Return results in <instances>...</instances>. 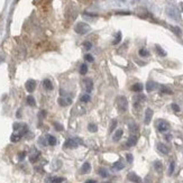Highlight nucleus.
I'll use <instances>...</instances> for the list:
<instances>
[{"mask_svg": "<svg viewBox=\"0 0 183 183\" xmlns=\"http://www.w3.org/2000/svg\"><path fill=\"white\" fill-rule=\"evenodd\" d=\"M116 103H117V108H118V110H119L120 113L127 111V109H128V101H127L126 97H124V95L118 97Z\"/></svg>", "mask_w": 183, "mask_h": 183, "instance_id": "1", "label": "nucleus"}, {"mask_svg": "<svg viewBox=\"0 0 183 183\" xmlns=\"http://www.w3.org/2000/svg\"><path fill=\"white\" fill-rule=\"evenodd\" d=\"M74 31L79 35H84L88 32H90V26L88 24H85V23H78L75 27H74Z\"/></svg>", "mask_w": 183, "mask_h": 183, "instance_id": "2", "label": "nucleus"}, {"mask_svg": "<svg viewBox=\"0 0 183 183\" xmlns=\"http://www.w3.org/2000/svg\"><path fill=\"white\" fill-rule=\"evenodd\" d=\"M169 128H170V125L164 121V120H160L157 124V129L158 132H161V133H164L166 130H169Z\"/></svg>", "mask_w": 183, "mask_h": 183, "instance_id": "3", "label": "nucleus"}, {"mask_svg": "<svg viewBox=\"0 0 183 183\" xmlns=\"http://www.w3.org/2000/svg\"><path fill=\"white\" fill-rule=\"evenodd\" d=\"M83 83H84V88H85V91H87L88 93H89V92H91V91L93 90V81H92L91 79H89V78L84 79Z\"/></svg>", "mask_w": 183, "mask_h": 183, "instance_id": "4", "label": "nucleus"}, {"mask_svg": "<svg viewBox=\"0 0 183 183\" xmlns=\"http://www.w3.org/2000/svg\"><path fill=\"white\" fill-rule=\"evenodd\" d=\"M26 87V90L28 91V92H33L35 89H36V82L34 81V80H28L25 84Z\"/></svg>", "mask_w": 183, "mask_h": 183, "instance_id": "5", "label": "nucleus"}, {"mask_svg": "<svg viewBox=\"0 0 183 183\" xmlns=\"http://www.w3.org/2000/svg\"><path fill=\"white\" fill-rule=\"evenodd\" d=\"M152 117H153V110H152L151 108H147L145 111V119H144V122H145L146 125H148L151 122Z\"/></svg>", "mask_w": 183, "mask_h": 183, "instance_id": "6", "label": "nucleus"}, {"mask_svg": "<svg viewBox=\"0 0 183 183\" xmlns=\"http://www.w3.org/2000/svg\"><path fill=\"white\" fill-rule=\"evenodd\" d=\"M128 180H130L132 182H135V183H142V179H140L137 174L133 173V172L128 174Z\"/></svg>", "mask_w": 183, "mask_h": 183, "instance_id": "7", "label": "nucleus"}, {"mask_svg": "<svg viewBox=\"0 0 183 183\" xmlns=\"http://www.w3.org/2000/svg\"><path fill=\"white\" fill-rule=\"evenodd\" d=\"M57 102H58V105H60V106H62V107H66V106H68V105H70L72 101H71V99H69V98H64V97H61V98H58Z\"/></svg>", "mask_w": 183, "mask_h": 183, "instance_id": "8", "label": "nucleus"}, {"mask_svg": "<svg viewBox=\"0 0 183 183\" xmlns=\"http://www.w3.org/2000/svg\"><path fill=\"white\" fill-rule=\"evenodd\" d=\"M78 140H75V139H68L66 142H65V147H69V148H75V147H78Z\"/></svg>", "mask_w": 183, "mask_h": 183, "instance_id": "9", "label": "nucleus"}, {"mask_svg": "<svg viewBox=\"0 0 183 183\" xmlns=\"http://www.w3.org/2000/svg\"><path fill=\"white\" fill-rule=\"evenodd\" d=\"M38 157H39V152L37 151V150H35V148H33L32 151V154L29 155V160H31V162H36L38 160Z\"/></svg>", "mask_w": 183, "mask_h": 183, "instance_id": "10", "label": "nucleus"}, {"mask_svg": "<svg viewBox=\"0 0 183 183\" xmlns=\"http://www.w3.org/2000/svg\"><path fill=\"white\" fill-rule=\"evenodd\" d=\"M157 150L161 152L162 154H165V155H166V154H169V152H170L169 147L165 145V144H162V143H160V144L157 145Z\"/></svg>", "mask_w": 183, "mask_h": 183, "instance_id": "11", "label": "nucleus"}, {"mask_svg": "<svg viewBox=\"0 0 183 183\" xmlns=\"http://www.w3.org/2000/svg\"><path fill=\"white\" fill-rule=\"evenodd\" d=\"M43 87H44L45 90H48V91H51V90H53V83L51 82V80H48V79H45L44 81H43Z\"/></svg>", "mask_w": 183, "mask_h": 183, "instance_id": "12", "label": "nucleus"}, {"mask_svg": "<svg viewBox=\"0 0 183 183\" xmlns=\"http://www.w3.org/2000/svg\"><path fill=\"white\" fill-rule=\"evenodd\" d=\"M136 143H137V136H135V135H132L128 140H127V146H129V147H132V146L136 145Z\"/></svg>", "mask_w": 183, "mask_h": 183, "instance_id": "13", "label": "nucleus"}, {"mask_svg": "<svg viewBox=\"0 0 183 183\" xmlns=\"http://www.w3.org/2000/svg\"><path fill=\"white\" fill-rule=\"evenodd\" d=\"M90 170H91V165H90L89 162H85V163L82 165V167H81V173H82V174H87V173L90 172Z\"/></svg>", "mask_w": 183, "mask_h": 183, "instance_id": "14", "label": "nucleus"}, {"mask_svg": "<svg viewBox=\"0 0 183 183\" xmlns=\"http://www.w3.org/2000/svg\"><path fill=\"white\" fill-rule=\"evenodd\" d=\"M154 169H155L156 172L161 173L163 171V164H162V162L161 161H155L154 162Z\"/></svg>", "mask_w": 183, "mask_h": 183, "instance_id": "15", "label": "nucleus"}, {"mask_svg": "<svg viewBox=\"0 0 183 183\" xmlns=\"http://www.w3.org/2000/svg\"><path fill=\"white\" fill-rule=\"evenodd\" d=\"M122 134H124L122 129H118V130H116L115 134H114V137H113V139H114L115 142H118V140L122 137Z\"/></svg>", "mask_w": 183, "mask_h": 183, "instance_id": "16", "label": "nucleus"}, {"mask_svg": "<svg viewBox=\"0 0 183 183\" xmlns=\"http://www.w3.org/2000/svg\"><path fill=\"white\" fill-rule=\"evenodd\" d=\"M143 89H144V87H143V84H142V83H135L133 87H132V91H135V92H140Z\"/></svg>", "mask_w": 183, "mask_h": 183, "instance_id": "17", "label": "nucleus"}, {"mask_svg": "<svg viewBox=\"0 0 183 183\" xmlns=\"http://www.w3.org/2000/svg\"><path fill=\"white\" fill-rule=\"evenodd\" d=\"M155 89H156V83L152 82V81L147 82V84H146V90H147L148 92H152V91L155 90Z\"/></svg>", "mask_w": 183, "mask_h": 183, "instance_id": "18", "label": "nucleus"}, {"mask_svg": "<svg viewBox=\"0 0 183 183\" xmlns=\"http://www.w3.org/2000/svg\"><path fill=\"white\" fill-rule=\"evenodd\" d=\"M128 127H129V130H130L132 133H137V132H138V126H137V124H135V122H130V124L128 125Z\"/></svg>", "mask_w": 183, "mask_h": 183, "instance_id": "19", "label": "nucleus"}, {"mask_svg": "<svg viewBox=\"0 0 183 183\" xmlns=\"http://www.w3.org/2000/svg\"><path fill=\"white\" fill-rule=\"evenodd\" d=\"M46 138H47V144H48V145L54 146L55 144H56V138H55L54 136H51V135H48Z\"/></svg>", "mask_w": 183, "mask_h": 183, "instance_id": "20", "label": "nucleus"}, {"mask_svg": "<svg viewBox=\"0 0 183 183\" xmlns=\"http://www.w3.org/2000/svg\"><path fill=\"white\" fill-rule=\"evenodd\" d=\"M20 138H21V136H20L18 133L13 134V135H11V137H10V139H11V142H13V143H17V142H19Z\"/></svg>", "mask_w": 183, "mask_h": 183, "instance_id": "21", "label": "nucleus"}, {"mask_svg": "<svg viewBox=\"0 0 183 183\" xmlns=\"http://www.w3.org/2000/svg\"><path fill=\"white\" fill-rule=\"evenodd\" d=\"M27 103H28V106H32V107H34L36 105V101H35L33 95H28L27 97Z\"/></svg>", "mask_w": 183, "mask_h": 183, "instance_id": "22", "label": "nucleus"}, {"mask_svg": "<svg viewBox=\"0 0 183 183\" xmlns=\"http://www.w3.org/2000/svg\"><path fill=\"white\" fill-rule=\"evenodd\" d=\"M87 72H88V65L87 64H82L81 66H80V74H87Z\"/></svg>", "mask_w": 183, "mask_h": 183, "instance_id": "23", "label": "nucleus"}, {"mask_svg": "<svg viewBox=\"0 0 183 183\" xmlns=\"http://www.w3.org/2000/svg\"><path fill=\"white\" fill-rule=\"evenodd\" d=\"M138 53L142 57H147L148 55H150V52H148L147 50H145V48H140Z\"/></svg>", "mask_w": 183, "mask_h": 183, "instance_id": "24", "label": "nucleus"}, {"mask_svg": "<svg viewBox=\"0 0 183 183\" xmlns=\"http://www.w3.org/2000/svg\"><path fill=\"white\" fill-rule=\"evenodd\" d=\"M88 129H89V132H91V133H95L97 132V129H98V127H97V125L95 124H89L88 125Z\"/></svg>", "mask_w": 183, "mask_h": 183, "instance_id": "25", "label": "nucleus"}, {"mask_svg": "<svg viewBox=\"0 0 183 183\" xmlns=\"http://www.w3.org/2000/svg\"><path fill=\"white\" fill-rule=\"evenodd\" d=\"M114 169H116V170H122V169H124V163H122L121 161L116 162L114 164Z\"/></svg>", "mask_w": 183, "mask_h": 183, "instance_id": "26", "label": "nucleus"}, {"mask_svg": "<svg viewBox=\"0 0 183 183\" xmlns=\"http://www.w3.org/2000/svg\"><path fill=\"white\" fill-rule=\"evenodd\" d=\"M161 93H162V95H164V93L171 95V93H172V90H171L170 88H167V87H162V88H161Z\"/></svg>", "mask_w": 183, "mask_h": 183, "instance_id": "27", "label": "nucleus"}, {"mask_svg": "<svg viewBox=\"0 0 183 183\" xmlns=\"http://www.w3.org/2000/svg\"><path fill=\"white\" fill-rule=\"evenodd\" d=\"M80 100L82 101V102H89L90 101V95H88V93H84V95H81V98H80Z\"/></svg>", "mask_w": 183, "mask_h": 183, "instance_id": "28", "label": "nucleus"}, {"mask_svg": "<svg viewBox=\"0 0 183 183\" xmlns=\"http://www.w3.org/2000/svg\"><path fill=\"white\" fill-rule=\"evenodd\" d=\"M174 167H175V163H174V162H171L170 166H169V175H172V174H173Z\"/></svg>", "mask_w": 183, "mask_h": 183, "instance_id": "29", "label": "nucleus"}, {"mask_svg": "<svg viewBox=\"0 0 183 183\" xmlns=\"http://www.w3.org/2000/svg\"><path fill=\"white\" fill-rule=\"evenodd\" d=\"M156 51H157V53L161 56H165L166 55V52H164V50L162 47H160V46H156Z\"/></svg>", "mask_w": 183, "mask_h": 183, "instance_id": "30", "label": "nucleus"}, {"mask_svg": "<svg viewBox=\"0 0 183 183\" xmlns=\"http://www.w3.org/2000/svg\"><path fill=\"white\" fill-rule=\"evenodd\" d=\"M63 181H64L63 177H54V179L51 180V182L52 183H62Z\"/></svg>", "mask_w": 183, "mask_h": 183, "instance_id": "31", "label": "nucleus"}, {"mask_svg": "<svg viewBox=\"0 0 183 183\" xmlns=\"http://www.w3.org/2000/svg\"><path fill=\"white\" fill-rule=\"evenodd\" d=\"M98 172H99V174H100L102 177H108V172H107V170H105V169H100Z\"/></svg>", "mask_w": 183, "mask_h": 183, "instance_id": "32", "label": "nucleus"}, {"mask_svg": "<svg viewBox=\"0 0 183 183\" xmlns=\"http://www.w3.org/2000/svg\"><path fill=\"white\" fill-rule=\"evenodd\" d=\"M116 126H117V120L114 119L113 121H111V125H110V128H109V132L111 133V132L114 130L115 128H116Z\"/></svg>", "mask_w": 183, "mask_h": 183, "instance_id": "33", "label": "nucleus"}, {"mask_svg": "<svg viewBox=\"0 0 183 183\" xmlns=\"http://www.w3.org/2000/svg\"><path fill=\"white\" fill-rule=\"evenodd\" d=\"M120 39H121V33L119 32L118 34H117V37H116V39H115L114 42H113V44H114V45L118 44V43L120 42Z\"/></svg>", "mask_w": 183, "mask_h": 183, "instance_id": "34", "label": "nucleus"}, {"mask_svg": "<svg viewBox=\"0 0 183 183\" xmlns=\"http://www.w3.org/2000/svg\"><path fill=\"white\" fill-rule=\"evenodd\" d=\"M54 127H55V129L58 130V132H62V130H63V126L60 125L58 122H54Z\"/></svg>", "mask_w": 183, "mask_h": 183, "instance_id": "35", "label": "nucleus"}, {"mask_svg": "<svg viewBox=\"0 0 183 183\" xmlns=\"http://www.w3.org/2000/svg\"><path fill=\"white\" fill-rule=\"evenodd\" d=\"M171 107H172V109H173V111H175V113H179V111H180V107L177 106V103H172Z\"/></svg>", "mask_w": 183, "mask_h": 183, "instance_id": "36", "label": "nucleus"}, {"mask_svg": "<svg viewBox=\"0 0 183 183\" xmlns=\"http://www.w3.org/2000/svg\"><path fill=\"white\" fill-rule=\"evenodd\" d=\"M83 46H84V48H85V50H91V47H92V44H91L90 42H85V43L83 44Z\"/></svg>", "mask_w": 183, "mask_h": 183, "instance_id": "37", "label": "nucleus"}, {"mask_svg": "<svg viewBox=\"0 0 183 183\" xmlns=\"http://www.w3.org/2000/svg\"><path fill=\"white\" fill-rule=\"evenodd\" d=\"M84 58H85L88 62H93V56H92L91 54H87V55L84 56Z\"/></svg>", "mask_w": 183, "mask_h": 183, "instance_id": "38", "label": "nucleus"}, {"mask_svg": "<svg viewBox=\"0 0 183 183\" xmlns=\"http://www.w3.org/2000/svg\"><path fill=\"white\" fill-rule=\"evenodd\" d=\"M172 29L175 32V34L177 35H179V36H181V29L179 28V27H172Z\"/></svg>", "mask_w": 183, "mask_h": 183, "instance_id": "39", "label": "nucleus"}, {"mask_svg": "<svg viewBox=\"0 0 183 183\" xmlns=\"http://www.w3.org/2000/svg\"><path fill=\"white\" fill-rule=\"evenodd\" d=\"M126 157H127V161H128V163H132V162H133V155H132V154H127Z\"/></svg>", "mask_w": 183, "mask_h": 183, "instance_id": "40", "label": "nucleus"}, {"mask_svg": "<svg viewBox=\"0 0 183 183\" xmlns=\"http://www.w3.org/2000/svg\"><path fill=\"white\" fill-rule=\"evenodd\" d=\"M26 153L25 152H21V153H19V160H23V158L25 157Z\"/></svg>", "mask_w": 183, "mask_h": 183, "instance_id": "41", "label": "nucleus"}, {"mask_svg": "<svg viewBox=\"0 0 183 183\" xmlns=\"http://www.w3.org/2000/svg\"><path fill=\"white\" fill-rule=\"evenodd\" d=\"M85 183H95V180H89V181H87Z\"/></svg>", "mask_w": 183, "mask_h": 183, "instance_id": "42", "label": "nucleus"}, {"mask_svg": "<svg viewBox=\"0 0 183 183\" xmlns=\"http://www.w3.org/2000/svg\"><path fill=\"white\" fill-rule=\"evenodd\" d=\"M165 138L167 139V140H170V139H171V135H166V136H165Z\"/></svg>", "mask_w": 183, "mask_h": 183, "instance_id": "43", "label": "nucleus"}, {"mask_svg": "<svg viewBox=\"0 0 183 183\" xmlns=\"http://www.w3.org/2000/svg\"><path fill=\"white\" fill-rule=\"evenodd\" d=\"M102 183H111V182H102Z\"/></svg>", "mask_w": 183, "mask_h": 183, "instance_id": "44", "label": "nucleus"}]
</instances>
